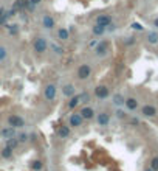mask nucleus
I'll use <instances>...</instances> for the list:
<instances>
[{"instance_id":"bb28decb","label":"nucleus","mask_w":158,"mask_h":171,"mask_svg":"<svg viewBox=\"0 0 158 171\" xmlns=\"http://www.w3.org/2000/svg\"><path fill=\"white\" fill-rule=\"evenodd\" d=\"M31 169H33V171H42V169H43V162L39 160V159H37V160H33V162H31Z\"/></svg>"},{"instance_id":"f3484780","label":"nucleus","mask_w":158,"mask_h":171,"mask_svg":"<svg viewBox=\"0 0 158 171\" xmlns=\"http://www.w3.org/2000/svg\"><path fill=\"white\" fill-rule=\"evenodd\" d=\"M48 48H50V52L54 55V56H62L64 55V47L57 42H50L48 44Z\"/></svg>"},{"instance_id":"ddd939ff","label":"nucleus","mask_w":158,"mask_h":171,"mask_svg":"<svg viewBox=\"0 0 158 171\" xmlns=\"http://www.w3.org/2000/svg\"><path fill=\"white\" fill-rule=\"evenodd\" d=\"M124 107H126L127 112H135L140 107V103H138V100L135 98V96H127L126 101H124Z\"/></svg>"},{"instance_id":"2f4dec72","label":"nucleus","mask_w":158,"mask_h":171,"mask_svg":"<svg viewBox=\"0 0 158 171\" xmlns=\"http://www.w3.org/2000/svg\"><path fill=\"white\" fill-rule=\"evenodd\" d=\"M132 28H135V30H143V27L140 25V23H133V25H132Z\"/></svg>"},{"instance_id":"5701e85b","label":"nucleus","mask_w":158,"mask_h":171,"mask_svg":"<svg viewBox=\"0 0 158 171\" xmlns=\"http://www.w3.org/2000/svg\"><path fill=\"white\" fill-rule=\"evenodd\" d=\"M146 39H147V42H149L150 45H156V44H158V33H156L155 30H152V31L147 33Z\"/></svg>"},{"instance_id":"39448f33","label":"nucleus","mask_w":158,"mask_h":171,"mask_svg":"<svg viewBox=\"0 0 158 171\" xmlns=\"http://www.w3.org/2000/svg\"><path fill=\"white\" fill-rule=\"evenodd\" d=\"M43 98L45 101H54L57 98V86L53 83H48L43 87Z\"/></svg>"},{"instance_id":"2eb2a0df","label":"nucleus","mask_w":158,"mask_h":171,"mask_svg":"<svg viewBox=\"0 0 158 171\" xmlns=\"http://www.w3.org/2000/svg\"><path fill=\"white\" fill-rule=\"evenodd\" d=\"M141 115L143 117H147V118H152V117H155L156 114H158V111H156V107L155 106H152V104H144L143 107H141Z\"/></svg>"},{"instance_id":"473e14b6","label":"nucleus","mask_w":158,"mask_h":171,"mask_svg":"<svg viewBox=\"0 0 158 171\" xmlns=\"http://www.w3.org/2000/svg\"><path fill=\"white\" fill-rule=\"evenodd\" d=\"M153 27L158 30V17H156V19H153Z\"/></svg>"},{"instance_id":"1a4fd4ad","label":"nucleus","mask_w":158,"mask_h":171,"mask_svg":"<svg viewBox=\"0 0 158 171\" xmlns=\"http://www.w3.org/2000/svg\"><path fill=\"white\" fill-rule=\"evenodd\" d=\"M79 114L82 115V118L85 121H90V120H95L96 117V111L93 106H90V104H84L81 109H79Z\"/></svg>"},{"instance_id":"423d86ee","label":"nucleus","mask_w":158,"mask_h":171,"mask_svg":"<svg viewBox=\"0 0 158 171\" xmlns=\"http://www.w3.org/2000/svg\"><path fill=\"white\" fill-rule=\"evenodd\" d=\"M110 50H112L110 42H107V41H99L98 45L95 47V55H96L98 58H105V56L110 53Z\"/></svg>"},{"instance_id":"7c9ffc66","label":"nucleus","mask_w":158,"mask_h":171,"mask_svg":"<svg viewBox=\"0 0 158 171\" xmlns=\"http://www.w3.org/2000/svg\"><path fill=\"white\" fill-rule=\"evenodd\" d=\"M9 33L11 34H17L19 33V25H11L9 27Z\"/></svg>"},{"instance_id":"72a5a7b5","label":"nucleus","mask_w":158,"mask_h":171,"mask_svg":"<svg viewBox=\"0 0 158 171\" xmlns=\"http://www.w3.org/2000/svg\"><path fill=\"white\" fill-rule=\"evenodd\" d=\"M144 171H153V169H152V168H146Z\"/></svg>"},{"instance_id":"4468645a","label":"nucleus","mask_w":158,"mask_h":171,"mask_svg":"<svg viewBox=\"0 0 158 171\" xmlns=\"http://www.w3.org/2000/svg\"><path fill=\"white\" fill-rule=\"evenodd\" d=\"M110 100H112V104H113L115 107H124V101H126V96L119 92L113 93L110 96Z\"/></svg>"},{"instance_id":"b1692460","label":"nucleus","mask_w":158,"mask_h":171,"mask_svg":"<svg viewBox=\"0 0 158 171\" xmlns=\"http://www.w3.org/2000/svg\"><path fill=\"white\" fill-rule=\"evenodd\" d=\"M16 138L19 140V143H27V142L30 140V134L20 129V132H17V134H16Z\"/></svg>"},{"instance_id":"f257e3e1","label":"nucleus","mask_w":158,"mask_h":171,"mask_svg":"<svg viewBox=\"0 0 158 171\" xmlns=\"http://www.w3.org/2000/svg\"><path fill=\"white\" fill-rule=\"evenodd\" d=\"M48 39L45 37V36H36L34 37V41H33V50H34V53L36 55H39V56H42V55H45L48 52Z\"/></svg>"},{"instance_id":"f8f14e48","label":"nucleus","mask_w":158,"mask_h":171,"mask_svg":"<svg viewBox=\"0 0 158 171\" xmlns=\"http://www.w3.org/2000/svg\"><path fill=\"white\" fill-rule=\"evenodd\" d=\"M95 23H98V25H102V27H107V30H108V27L113 23V16H112V14H107V13H102V14L96 16Z\"/></svg>"},{"instance_id":"dca6fc26","label":"nucleus","mask_w":158,"mask_h":171,"mask_svg":"<svg viewBox=\"0 0 158 171\" xmlns=\"http://www.w3.org/2000/svg\"><path fill=\"white\" fill-rule=\"evenodd\" d=\"M56 39L59 42H65V41H68L70 39V31L67 27H59L57 31H56Z\"/></svg>"},{"instance_id":"9b49d317","label":"nucleus","mask_w":158,"mask_h":171,"mask_svg":"<svg viewBox=\"0 0 158 171\" xmlns=\"http://www.w3.org/2000/svg\"><path fill=\"white\" fill-rule=\"evenodd\" d=\"M61 93H62L64 98H72L73 95L78 93V92H76V86H75L73 83H65V84H62V87H61Z\"/></svg>"},{"instance_id":"7ed1b4c3","label":"nucleus","mask_w":158,"mask_h":171,"mask_svg":"<svg viewBox=\"0 0 158 171\" xmlns=\"http://www.w3.org/2000/svg\"><path fill=\"white\" fill-rule=\"evenodd\" d=\"M92 73H93V65L90 62H84L76 70V78L79 81H85V80H88L90 76H92Z\"/></svg>"},{"instance_id":"412c9836","label":"nucleus","mask_w":158,"mask_h":171,"mask_svg":"<svg viewBox=\"0 0 158 171\" xmlns=\"http://www.w3.org/2000/svg\"><path fill=\"white\" fill-rule=\"evenodd\" d=\"M78 106H81V103H79V96H78V93H76V95H73V96H72V98H68L67 107H68L70 111H75Z\"/></svg>"},{"instance_id":"0eeeda50","label":"nucleus","mask_w":158,"mask_h":171,"mask_svg":"<svg viewBox=\"0 0 158 171\" xmlns=\"http://www.w3.org/2000/svg\"><path fill=\"white\" fill-rule=\"evenodd\" d=\"M40 23H42V28H43V30L51 31V30H54V27H56V19L53 17V14H50V13H45V14L42 16Z\"/></svg>"},{"instance_id":"a211bd4d","label":"nucleus","mask_w":158,"mask_h":171,"mask_svg":"<svg viewBox=\"0 0 158 171\" xmlns=\"http://www.w3.org/2000/svg\"><path fill=\"white\" fill-rule=\"evenodd\" d=\"M16 129L14 128H11V126H5L2 131H0V137L2 138H5V140H9V138H13V137H16Z\"/></svg>"},{"instance_id":"4be33fe9","label":"nucleus","mask_w":158,"mask_h":171,"mask_svg":"<svg viewBox=\"0 0 158 171\" xmlns=\"http://www.w3.org/2000/svg\"><path fill=\"white\" fill-rule=\"evenodd\" d=\"M107 31V27H102V25H98V23H95V25L92 27V33L95 36H104Z\"/></svg>"},{"instance_id":"c85d7f7f","label":"nucleus","mask_w":158,"mask_h":171,"mask_svg":"<svg viewBox=\"0 0 158 171\" xmlns=\"http://www.w3.org/2000/svg\"><path fill=\"white\" fill-rule=\"evenodd\" d=\"M149 168H152L153 171H158V156L153 157V159L150 160V166H149Z\"/></svg>"},{"instance_id":"aec40b11","label":"nucleus","mask_w":158,"mask_h":171,"mask_svg":"<svg viewBox=\"0 0 158 171\" xmlns=\"http://www.w3.org/2000/svg\"><path fill=\"white\" fill-rule=\"evenodd\" d=\"M78 96H79V103H81V106L88 104V103H90V100H92V93H88L87 90L79 92V93H78Z\"/></svg>"},{"instance_id":"a878e982","label":"nucleus","mask_w":158,"mask_h":171,"mask_svg":"<svg viewBox=\"0 0 158 171\" xmlns=\"http://www.w3.org/2000/svg\"><path fill=\"white\" fill-rule=\"evenodd\" d=\"M115 117H116L118 120H126V118H127V111H126L124 107H116Z\"/></svg>"},{"instance_id":"c756f323","label":"nucleus","mask_w":158,"mask_h":171,"mask_svg":"<svg viewBox=\"0 0 158 171\" xmlns=\"http://www.w3.org/2000/svg\"><path fill=\"white\" fill-rule=\"evenodd\" d=\"M42 2H43V0H28V3H30V6H31V8H36V6H39Z\"/></svg>"},{"instance_id":"9d476101","label":"nucleus","mask_w":158,"mask_h":171,"mask_svg":"<svg viewBox=\"0 0 158 171\" xmlns=\"http://www.w3.org/2000/svg\"><path fill=\"white\" fill-rule=\"evenodd\" d=\"M95 120H96L98 126H101V128H107V126H110L112 117H110V114H108V112L102 111V112H96V117H95Z\"/></svg>"},{"instance_id":"6e6552de","label":"nucleus","mask_w":158,"mask_h":171,"mask_svg":"<svg viewBox=\"0 0 158 171\" xmlns=\"http://www.w3.org/2000/svg\"><path fill=\"white\" fill-rule=\"evenodd\" d=\"M84 121H85V120L82 118V115L79 114V111H78V112L75 111V112H72L70 117H68V126H70L72 129H73V128L78 129V128H81V126L84 125Z\"/></svg>"},{"instance_id":"393cba45","label":"nucleus","mask_w":158,"mask_h":171,"mask_svg":"<svg viewBox=\"0 0 158 171\" xmlns=\"http://www.w3.org/2000/svg\"><path fill=\"white\" fill-rule=\"evenodd\" d=\"M13 153H14V150L13 148H9V146H5V148L0 151V156H2V159H11L13 157Z\"/></svg>"},{"instance_id":"f03ea898","label":"nucleus","mask_w":158,"mask_h":171,"mask_svg":"<svg viewBox=\"0 0 158 171\" xmlns=\"http://www.w3.org/2000/svg\"><path fill=\"white\" fill-rule=\"evenodd\" d=\"M6 123H8V126L14 128L16 131H20V129H24L27 126V120L22 115H19V114H11L6 118Z\"/></svg>"},{"instance_id":"6ab92c4d","label":"nucleus","mask_w":158,"mask_h":171,"mask_svg":"<svg viewBox=\"0 0 158 171\" xmlns=\"http://www.w3.org/2000/svg\"><path fill=\"white\" fill-rule=\"evenodd\" d=\"M70 134H72V128H70L68 125H62V126H59V129H57V135H59L61 138H68Z\"/></svg>"},{"instance_id":"cd10ccee","label":"nucleus","mask_w":158,"mask_h":171,"mask_svg":"<svg viewBox=\"0 0 158 171\" xmlns=\"http://www.w3.org/2000/svg\"><path fill=\"white\" fill-rule=\"evenodd\" d=\"M8 47H5V45H0V62H3L6 58H8Z\"/></svg>"},{"instance_id":"20e7f679","label":"nucleus","mask_w":158,"mask_h":171,"mask_svg":"<svg viewBox=\"0 0 158 171\" xmlns=\"http://www.w3.org/2000/svg\"><path fill=\"white\" fill-rule=\"evenodd\" d=\"M93 95L95 98L99 100V101H105L107 98H110V89L105 86V84H98L93 90Z\"/></svg>"}]
</instances>
